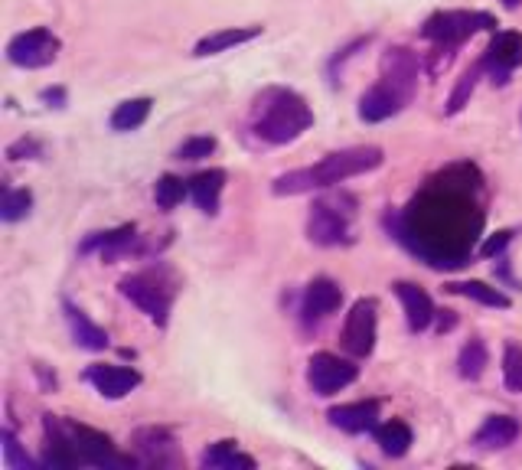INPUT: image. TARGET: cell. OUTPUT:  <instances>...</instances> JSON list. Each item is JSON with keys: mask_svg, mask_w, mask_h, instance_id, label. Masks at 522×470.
<instances>
[{"mask_svg": "<svg viewBox=\"0 0 522 470\" xmlns=\"http://www.w3.org/2000/svg\"><path fill=\"white\" fill-rule=\"evenodd\" d=\"M483 222V173L470 160L434 173L399 213L385 216L392 239L434 271H457L480 255Z\"/></svg>", "mask_w": 522, "mask_h": 470, "instance_id": "6da1fadb", "label": "cell"}, {"mask_svg": "<svg viewBox=\"0 0 522 470\" xmlns=\"http://www.w3.org/2000/svg\"><path fill=\"white\" fill-rule=\"evenodd\" d=\"M43 467L53 470H66V467H102V470H115V467H138L141 461L131 454H121L115 448L105 431L89 428L82 422H69V418L59 415H46L43 418Z\"/></svg>", "mask_w": 522, "mask_h": 470, "instance_id": "7a4b0ae2", "label": "cell"}, {"mask_svg": "<svg viewBox=\"0 0 522 470\" xmlns=\"http://www.w3.org/2000/svg\"><path fill=\"white\" fill-rule=\"evenodd\" d=\"M382 147L376 144H359V147H343V151H333L314 167H301L291 173H281L271 183V193L275 196H301V193H314V190H330L337 183H346L353 177H363L382 167Z\"/></svg>", "mask_w": 522, "mask_h": 470, "instance_id": "3957f363", "label": "cell"}, {"mask_svg": "<svg viewBox=\"0 0 522 470\" xmlns=\"http://www.w3.org/2000/svg\"><path fill=\"white\" fill-rule=\"evenodd\" d=\"M248 128L261 144L284 147L314 128V111H310L307 98L294 89L268 85L255 95L252 111H248Z\"/></svg>", "mask_w": 522, "mask_h": 470, "instance_id": "277c9868", "label": "cell"}, {"mask_svg": "<svg viewBox=\"0 0 522 470\" xmlns=\"http://www.w3.org/2000/svg\"><path fill=\"white\" fill-rule=\"evenodd\" d=\"M496 27H500V23H496V17L487 14V10H438V14H431L421 23V36L434 46L431 72L438 69L441 56L451 63L454 49H461L474 33H480V30L496 33Z\"/></svg>", "mask_w": 522, "mask_h": 470, "instance_id": "5b68a950", "label": "cell"}, {"mask_svg": "<svg viewBox=\"0 0 522 470\" xmlns=\"http://www.w3.org/2000/svg\"><path fill=\"white\" fill-rule=\"evenodd\" d=\"M356 200L350 193H330L314 200L307 213V239L320 249H340L353 242Z\"/></svg>", "mask_w": 522, "mask_h": 470, "instance_id": "8992f818", "label": "cell"}, {"mask_svg": "<svg viewBox=\"0 0 522 470\" xmlns=\"http://www.w3.org/2000/svg\"><path fill=\"white\" fill-rule=\"evenodd\" d=\"M118 291L121 298H128L138 311L151 320L157 327H167L170 324V311H173V281L164 268L157 271H138V275H128L118 281Z\"/></svg>", "mask_w": 522, "mask_h": 470, "instance_id": "52a82bcc", "label": "cell"}, {"mask_svg": "<svg viewBox=\"0 0 522 470\" xmlns=\"http://www.w3.org/2000/svg\"><path fill=\"white\" fill-rule=\"evenodd\" d=\"M376 337H379V301L359 298L350 307V314H346L343 333H340L346 356L366 360V356H372V350H376Z\"/></svg>", "mask_w": 522, "mask_h": 470, "instance_id": "ba28073f", "label": "cell"}, {"mask_svg": "<svg viewBox=\"0 0 522 470\" xmlns=\"http://www.w3.org/2000/svg\"><path fill=\"white\" fill-rule=\"evenodd\" d=\"M359 379V366L356 360H346L337 353H314L307 360V386L320 399H330L343 389H350Z\"/></svg>", "mask_w": 522, "mask_h": 470, "instance_id": "9c48e42d", "label": "cell"}, {"mask_svg": "<svg viewBox=\"0 0 522 470\" xmlns=\"http://www.w3.org/2000/svg\"><path fill=\"white\" fill-rule=\"evenodd\" d=\"M62 40L46 27H33L27 33H17L7 43V59L17 69H46L59 59Z\"/></svg>", "mask_w": 522, "mask_h": 470, "instance_id": "30bf717a", "label": "cell"}, {"mask_svg": "<svg viewBox=\"0 0 522 470\" xmlns=\"http://www.w3.org/2000/svg\"><path fill=\"white\" fill-rule=\"evenodd\" d=\"M480 63H483V72H487V79L493 85H506L509 76L522 66V33L496 30Z\"/></svg>", "mask_w": 522, "mask_h": 470, "instance_id": "8fae6325", "label": "cell"}, {"mask_svg": "<svg viewBox=\"0 0 522 470\" xmlns=\"http://www.w3.org/2000/svg\"><path fill=\"white\" fill-rule=\"evenodd\" d=\"M343 307V288L333 278H314L301 294V324L304 330H317L323 320Z\"/></svg>", "mask_w": 522, "mask_h": 470, "instance_id": "7c38bea8", "label": "cell"}, {"mask_svg": "<svg viewBox=\"0 0 522 470\" xmlns=\"http://www.w3.org/2000/svg\"><path fill=\"white\" fill-rule=\"evenodd\" d=\"M82 379L89 382L102 399H111V402L131 395L144 382V376L134 366H115V363H92L82 373Z\"/></svg>", "mask_w": 522, "mask_h": 470, "instance_id": "4fadbf2b", "label": "cell"}, {"mask_svg": "<svg viewBox=\"0 0 522 470\" xmlns=\"http://www.w3.org/2000/svg\"><path fill=\"white\" fill-rule=\"evenodd\" d=\"M418 76H421V63L408 46H392V49H385L382 53L379 79L389 82L392 89H399L408 102H412L415 92H418Z\"/></svg>", "mask_w": 522, "mask_h": 470, "instance_id": "5bb4252c", "label": "cell"}, {"mask_svg": "<svg viewBox=\"0 0 522 470\" xmlns=\"http://www.w3.org/2000/svg\"><path fill=\"white\" fill-rule=\"evenodd\" d=\"M134 245H138V226L128 222V226H118V229H108V232H92L89 239L79 245V255L98 252L102 262H118V258L134 252Z\"/></svg>", "mask_w": 522, "mask_h": 470, "instance_id": "9a60e30c", "label": "cell"}, {"mask_svg": "<svg viewBox=\"0 0 522 470\" xmlns=\"http://www.w3.org/2000/svg\"><path fill=\"white\" fill-rule=\"evenodd\" d=\"M392 291H395V298L402 301L408 330H412V333H425L434 324V317H438V307H434L431 294L425 288H418V284H412V281H395Z\"/></svg>", "mask_w": 522, "mask_h": 470, "instance_id": "2e32d148", "label": "cell"}, {"mask_svg": "<svg viewBox=\"0 0 522 470\" xmlns=\"http://www.w3.org/2000/svg\"><path fill=\"white\" fill-rule=\"evenodd\" d=\"M405 105H408V98L399 89H392L389 82L379 79L372 89L363 92V98H359V118H363L366 125H382V121L399 115Z\"/></svg>", "mask_w": 522, "mask_h": 470, "instance_id": "e0dca14e", "label": "cell"}, {"mask_svg": "<svg viewBox=\"0 0 522 470\" xmlns=\"http://www.w3.org/2000/svg\"><path fill=\"white\" fill-rule=\"evenodd\" d=\"M382 415V402L379 399H363V402H346V405H333L327 412V422L333 428L346 431V435H363L379 425Z\"/></svg>", "mask_w": 522, "mask_h": 470, "instance_id": "ac0fdd59", "label": "cell"}, {"mask_svg": "<svg viewBox=\"0 0 522 470\" xmlns=\"http://www.w3.org/2000/svg\"><path fill=\"white\" fill-rule=\"evenodd\" d=\"M62 314H66V324H69V333L72 340H76L82 350L89 353H105L111 346V337L105 327H98L95 320L82 311V307H76L72 301H62Z\"/></svg>", "mask_w": 522, "mask_h": 470, "instance_id": "d6986e66", "label": "cell"}, {"mask_svg": "<svg viewBox=\"0 0 522 470\" xmlns=\"http://www.w3.org/2000/svg\"><path fill=\"white\" fill-rule=\"evenodd\" d=\"M173 435L167 428H141L134 431V451H138V461L147 467H167L173 464Z\"/></svg>", "mask_w": 522, "mask_h": 470, "instance_id": "ffe728a7", "label": "cell"}, {"mask_svg": "<svg viewBox=\"0 0 522 470\" xmlns=\"http://www.w3.org/2000/svg\"><path fill=\"white\" fill-rule=\"evenodd\" d=\"M226 170H200L190 177V200L196 203V209L206 216H216L219 213V203H222V190H226Z\"/></svg>", "mask_w": 522, "mask_h": 470, "instance_id": "44dd1931", "label": "cell"}, {"mask_svg": "<svg viewBox=\"0 0 522 470\" xmlns=\"http://www.w3.org/2000/svg\"><path fill=\"white\" fill-rule=\"evenodd\" d=\"M519 422L513 415H490L487 422H483L477 428V435H474V448L483 451V454H493V451H503L509 448V444H516L519 438Z\"/></svg>", "mask_w": 522, "mask_h": 470, "instance_id": "7402d4cb", "label": "cell"}, {"mask_svg": "<svg viewBox=\"0 0 522 470\" xmlns=\"http://www.w3.org/2000/svg\"><path fill=\"white\" fill-rule=\"evenodd\" d=\"M261 33H265V27H226V30H216V33H206L203 40L193 46V56L196 59L219 56V53H226V49H235V46H245V43L258 40Z\"/></svg>", "mask_w": 522, "mask_h": 470, "instance_id": "603a6c76", "label": "cell"}, {"mask_svg": "<svg viewBox=\"0 0 522 470\" xmlns=\"http://www.w3.org/2000/svg\"><path fill=\"white\" fill-rule=\"evenodd\" d=\"M200 467H206V470H252L255 457L239 451V441H216L200 454Z\"/></svg>", "mask_w": 522, "mask_h": 470, "instance_id": "cb8c5ba5", "label": "cell"}, {"mask_svg": "<svg viewBox=\"0 0 522 470\" xmlns=\"http://www.w3.org/2000/svg\"><path fill=\"white\" fill-rule=\"evenodd\" d=\"M447 291L461 294L467 301H477L483 307H493V311H509V307H513V298H509L503 288H493L487 281H451Z\"/></svg>", "mask_w": 522, "mask_h": 470, "instance_id": "d4e9b609", "label": "cell"}, {"mask_svg": "<svg viewBox=\"0 0 522 470\" xmlns=\"http://www.w3.org/2000/svg\"><path fill=\"white\" fill-rule=\"evenodd\" d=\"M372 438H376L379 451L385 457H405L408 451H412V444H415L412 428H408L402 418H392V422L376 425V428H372Z\"/></svg>", "mask_w": 522, "mask_h": 470, "instance_id": "484cf974", "label": "cell"}, {"mask_svg": "<svg viewBox=\"0 0 522 470\" xmlns=\"http://www.w3.org/2000/svg\"><path fill=\"white\" fill-rule=\"evenodd\" d=\"M151 111H154V98H128V102H121L115 111H111V118H108V125L111 131H118V134H128V131H138L147 125V118H151Z\"/></svg>", "mask_w": 522, "mask_h": 470, "instance_id": "4316f807", "label": "cell"}, {"mask_svg": "<svg viewBox=\"0 0 522 470\" xmlns=\"http://www.w3.org/2000/svg\"><path fill=\"white\" fill-rule=\"evenodd\" d=\"M487 366H490L487 343H483L480 337H470L461 346V356H457V373H461V379H467V382H477L483 373H487Z\"/></svg>", "mask_w": 522, "mask_h": 470, "instance_id": "83f0119b", "label": "cell"}, {"mask_svg": "<svg viewBox=\"0 0 522 470\" xmlns=\"http://www.w3.org/2000/svg\"><path fill=\"white\" fill-rule=\"evenodd\" d=\"M483 76H487V72H483V63H477V66H470L461 79H457L451 98H447V108H444V115H447V118L461 115V111L470 105V98H474V92H477V82H480Z\"/></svg>", "mask_w": 522, "mask_h": 470, "instance_id": "f1b7e54d", "label": "cell"}, {"mask_svg": "<svg viewBox=\"0 0 522 470\" xmlns=\"http://www.w3.org/2000/svg\"><path fill=\"white\" fill-rule=\"evenodd\" d=\"M186 196H190V180L177 177V173H164V177H157L154 183V200L157 206L164 209V213H173Z\"/></svg>", "mask_w": 522, "mask_h": 470, "instance_id": "f546056e", "label": "cell"}, {"mask_svg": "<svg viewBox=\"0 0 522 470\" xmlns=\"http://www.w3.org/2000/svg\"><path fill=\"white\" fill-rule=\"evenodd\" d=\"M33 213V193L27 187H7L0 196V219L4 222H20Z\"/></svg>", "mask_w": 522, "mask_h": 470, "instance_id": "4dcf8cb0", "label": "cell"}, {"mask_svg": "<svg viewBox=\"0 0 522 470\" xmlns=\"http://www.w3.org/2000/svg\"><path fill=\"white\" fill-rule=\"evenodd\" d=\"M503 386L506 392H522V346L506 343L503 346Z\"/></svg>", "mask_w": 522, "mask_h": 470, "instance_id": "1f68e13d", "label": "cell"}, {"mask_svg": "<svg viewBox=\"0 0 522 470\" xmlns=\"http://www.w3.org/2000/svg\"><path fill=\"white\" fill-rule=\"evenodd\" d=\"M216 147L219 141L216 138H209V134H196V138H186L180 147H177V160H206V157H213L216 154Z\"/></svg>", "mask_w": 522, "mask_h": 470, "instance_id": "d6a6232c", "label": "cell"}, {"mask_svg": "<svg viewBox=\"0 0 522 470\" xmlns=\"http://www.w3.org/2000/svg\"><path fill=\"white\" fill-rule=\"evenodd\" d=\"M0 441H4V464H7L10 470H30V467H33L30 454L20 451V441H17L14 431L4 428V431H0Z\"/></svg>", "mask_w": 522, "mask_h": 470, "instance_id": "836d02e7", "label": "cell"}, {"mask_svg": "<svg viewBox=\"0 0 522 470\" xmlns=\"http://www.w3.org/2000/svg\"><path fill=\"white\" fill-rule=\"evenodd\" d=\"M43 157V144L36 138H20L7 147V160H40Z\"/></svg>", "mask_w": 522, "mask_h": 470, "instance_id": "e575fe53", "label": "cell"}, {"mask_svg": "<svg viewBox=\"0 0 522 470\" xmlns=\"http://www.w3.org/2000/svg\"><path fill=\"white\" fill-rule=\"evenodd\" d=\"M509 242H513V232H509V229L496 232V235H490L487 242H480V255H483V258H500V255L506 252Z\"/></svg>", "mask_w": 522, "mask_h": 470, "instance_id": "d590c367", "label": "cell"}, {"mask_svg": "<svg viewBox=\"0 0 522 470\" xmlns=\"http://www.w3.org/2000/svg\"><path fill=\"white\" fill-rule=\"evenodd\" d=\"M40 98L49 108H66V89H62V85H56V89H43Z\"/></svg>", "mask_w": 522, "mask_h": 470, "instance_id": "8d00e7d4", "label": "cell"}, {"mask_svg": "<svg viewBox=\"0 0 522 470\" xmlns=\"http://www.w3.org/2000/svg\"><path fill=\"white\" fill-rule=\"evenodd\" d=\"M434 324H438V333H447L457 327V317L454 311H438V317H434Z\"/></svg>", "mask_w": 522, "mask_h": 470, "instance_id": "74e56055", "label": "cell"}, {"mask_svg": "<svg viewBox=\"0 0 522 470\" xmlns=\"http://www.w3.org/2000/svg\"><path fill=\"white\" fill-rule=\"evenodd\" d=\"M519 4H522V0H503V7H506V10H516Z\"/></svg>", "mask_w": 522, "mask_h": 470, "instance_id": "f35d334b", "label": "cell"}]
</instances>
